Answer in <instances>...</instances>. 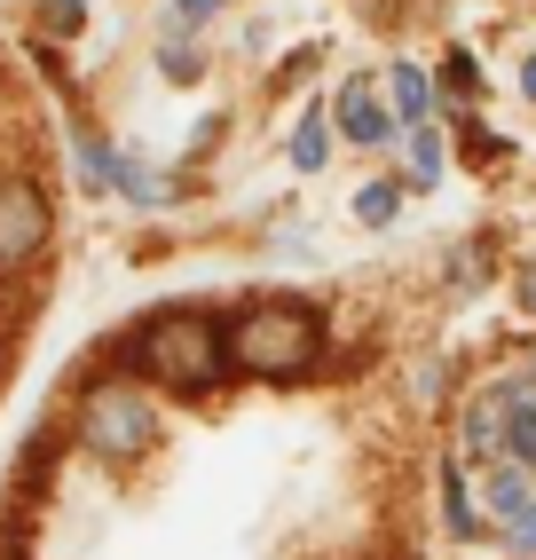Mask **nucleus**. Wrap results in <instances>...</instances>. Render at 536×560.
I'll list each match as a JSON object with an SVG mask.
<instances>
[{
  "mask_svg": "<svg viewBox=\"0 0 536 560\" xmlns=\"http://www.w3.org/2000/svg\"><path fill=\"white\" fill-rule=\"evenodd\" d=\"M135 371H150L159 387L174 395H206L221 371H229V331L213 316H159V324H142L135 331Z\"/></svg>",
  "mask_w": 536,
  "mask_h": 560,
  "instance_id": "nucleus-1",
  "label": "nucleus"
},
{
  "mask_svg": "<svg viewBox=\"0 0 536 560\" xmlns=\"http://www.w3.org/2000/svg\"><path fill=\"white\" fill-rule=\"evenodd\" d=\"M316 348H324L316 308H292V301H268L229 331V355H237V371H253V380H300V371L316 363Z\"/></svg>",
  "mask_w": 536,
  "mask_h": 560,
  "instance_id": "nucleus-2",
  "label": "nucleus"
},
{
  "mask_svg": "<svg viewBox=\"0 0 536 560\" xmlns=\"http://www.w3.org/2000/svg\"><path fill=\"white\" fill-rule=\"evenodd\" d=\"M80 442H88V458H142L150 442H159V410H150L135 387H95L80 402Z\"/></svg>",
  "mask_w": 536,
  "mask_h": 560,
  "instance_id": "nucleus-3",
  "label": "nucleus"
},
{
  "mask_svg": "<svg viewBox=\"0 0 536 560\" xmlns=\"http://www.w3.org/2000/svg\"><path fill=\"white\" fill-rule=\"evenodd\" d=\"M40 245H48V198L32 182H0V277L24 269Z\"/></svg>",
  "mask_w": 536,
  "mask_h": 560,
  "instance_id": "nucleus-4",
  "label": "nucleus"
},
{
  "mask_svg": "<svg viewBox=\"0 0 536 560\" xmlns=\"http://www.w3.org/2000/svg\"><path fill=\"white\" fill-rule=\"evenodd\" d=\"M331 127H339V142H356V151H387L395 142V110L378 103L371 80H348L331 95Z\"/></svg>",
  "mask_w": 536,
  "mask_h": 560,
  "instance_id": "nucleus-5",
  "label": "nucleus"
},
{
  "mask_svg": "<svg viewBox=\"0 0 536 560\" xmlns=\"http://www.w3.org/2000/svg\"><path fill=\"white\" fill-rule=\"evenodd\" d=\"M387 110L403 127H418V119H434V80L418 63H403V71H387Z\"/></svg>",
  "mask_w": 536,
  "mask_h": 560,
  "instance_id": "nucleus-6",
  "label": "nucleus"
},
{
  "mask_svg": "<svg viewBox=\"0 0 536 560\" xmlns=\"http://www.w3.org/2000/svg\"><path fill=\"white\" fill-rule=\"evenodd\" d=\"M403 174L418 182V190H434V182H442V135H434V119L403 127Z\"/></svg>",
  "mask_w": 536,
  "mask_h": 560,
  "instance_id": "nucleus-7",
  "label": "nucleus"
},
{
  "mask_svg": "<svg viewBox=\"0 0 536 560\" xmlns=\"http://www.w3.org/2000/svg\"><path fill=\"white\" fill-rule=\"evenodd\" d=\"M324 159H331V110H308V119L292 127V166H300V174H316Z\"/></svg>",
  "mask_w": 536,
  "mask_h": 560,
  "instance_id": "nucleus-8",
  "label": "nucleus"
},
{
  "mask_svg": "<svg viewBox=\"0 0 536 560\" xmlns=\"http://www.w3.org/2000/svg\"><path fill=\"white\" fill-rule=\"evenodd\" d=\"M395 213H403V182H371V190H356V221H363V230H387Z\"/></svg>",
  "mask_w": 536,
  "mask_h": 560,
  "instance_id": "nucleus-9",
  "label": "nucleus"
},
{
  "mask_svg": "<svg viewBox=\"0 0 536 560\" xmlns=\"http://www.w3.org/2000/svg\"><path fill=\"white\" fill-rule=\"evenodd\" d=\"M221 9V0H174V16H166V32H198L206 16Z\"/></svg>",
  "mask_w": 536,
  "mask_h": 560,
  "instance_id": "nucleus-10",
  "label": "nucleus"
},
{
  "mask_svg": "<svg viewBox=\"0 0 536 560\" xmlns=\"http://www.w3.org/2000/svg\"><path fill=\"white\" fill-rule=\"evenodd\" d=\"M505 529H513V545H528V552H536V498L505 513Z\"/></svg>",
  "mask_w": 536,
  "mask_h": 560,
  "instance_id": "nucleus-11",
  "label": "nucleus"
},
{
  "mask_svg": "<svg viewBox=\"0 0 536 560\" xmlns=\"http://www.w3.org/2000/svg\"><path fill=\"white\" fill-rule=\"evenodd\" d=\"M521 95H528V103H536V56H528V63H521Z\"/></svg>",
  "mask_w": 536,
  "mask_h": 560,
  "instance_id": "nucleus-12",
  "label": "nucleus"
},
{
  "mask_svg": "<svg viewBox=\"0 0 536 560\" xmlns=\"http://www.w3.org/2000/svg\"><path fill=\"white\" fill-rule=\"evenodd\" d=\"M521 292H528V308H536V269H528V284H521Z\"/></svg>",
  "mask_w": 536,
  "mask_h": 560,
  "instance_id": "nucleus-13",
  "label": "nucleus"
}]
</instances>
